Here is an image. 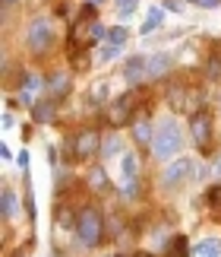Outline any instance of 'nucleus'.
Returning a JSON list of instances; mask_svg holds the SVG:
<instances>
[{"label": "nucleus", "instance_id": "1", "mask_svg": "<svg viewBox=\"0 0 221 257\" xmlns=\"http://www.w3.org/2000/svg\"><path fill=\"white\" fill-rule=\"evenodd\" d=\"M180 146H184V131L177 127L174 117H168V121L158 127V134H155V143H152V156L155 159H174V156L180 153Z\"/></svg>", "mask_w": 221, "mask_h": 257}, {"label": "nucleus", "instance_id": "2", "mask_svg": "<svg viewBox=\"0 0 221 257\" xmlns=\"http://www.w3.org/2000/svg\"><path fill=\"white\" fill-rule=\"evenodd\" d=\"M102 235H104V219H102V213H98L95 206H86V210L76 216V238L82 241L86 248H95V244L102 241Z\"/></svg>", "mask_w": 221, "mask_h": 257}, {"label": "nucleus", "instance_id": "3", "mask_svg": "<svg viewBox=\"0 0 221 257\" xmlns=\"http://www.w3.org/2000/svg\"><path fill=\"white\" fill-rule=\"evenodd\" d=\"M26 45L32 48L35 54H44L48 48L54 45V26H51V19H48V16H35L32 23H28V29H26Z\"/></svg>", "mask_w": 221, "mask_h": 257}, {"label": "nucleus", "instance_id": "4", "mask_svg": "<svg viewBox=\"0 0 221 257\" xmlns=\"http://www.w3.org/2000/svg\"><path fill=\"white\" fill-rule=\"evenodd\" d=\"M102 137H98V131L95 127H86V131H79L76 137H73V156L79 162H86V159H92V156H98L102 153Z\"/></svg>", "mask_w": 221, "mask_h": 257}, {"label": "nucleus", "instance_id": "5", "mask_svg": "<svg viewBox=\"0 0 221 257\" xmlns=\"http://www.w3.org/2000/svg\"><path fill=\"white\" fill-rule=\"evenodd\" d=\"M120 187H124L126 197L139 194V159H136V153L120 156Z\"/></svg>", "mask_w": 221, "mask_h": 257}, {"label": "nucleus", "instance_id": "6", "mask_svg": "<svg viewBox=\"0 0 221 257\" xmlns=\"http://www.w3.org/2000/svg\"><path fill=\"white\" fill-rule=\"evenodd\" d=\"M190 134H193V140L202 146V150L212 143V117H208V111H196L190 117Z\"/></svg>", "mask_w": 221, "mask_h": 257}, {"label": "nucleus", "instance_id": "7", "mask_svg": "<svg viewBox=\"0 0 221 257\" xmlns=\"http://www.w3.org/2000/svg\"><path fill=\"white\" fill-rule=\"evenodd\" d=\"M190 175H193V162H190V159H174V165H168V169H164L162 181L168 187H177V184H184Z\"/></svg>", "mask_w": 221, "mask_h": 257}, {"label": "nucleus", "instance_id": "8", "mask_svg": "<svg viewBox=\"0 0 221 257\" xmlns=\"http://www.w3.org/2000/svg\"><path fill=\"white\" fill-rule=\"evenodd\" d=\"M174 70V57L158 51V54H148V67H146V80H162L164 73Z\"/></svg>", "mask_w": 221, "mask_h": 257}, {"label": "nucleus", "instance_id": "9", "mask_svg": "<svg viewBox=\"0 0 221 257\" xmlns=\"http://www.w3.org/2000/svg\"><path fill=\"white\" fill-rule=\"evenodd\" d=\"M133 98H136L133 92H126V95H120L117 102L108 108V121L114 124V127H120V124H126V121H130V111H133Z\"/></svg>", "mask_w": 221, "mask_h": 257}, {"label": "nucleus", "instance_id": "10", "mask_svg": "<svg viewBox=\"0 0 221 257\" xmlns=\"http://www.w3.org/2000/svg\"><path fill=\"white\" fill-rule=\"evenodd\" d=\"M146 67H148V57H142V54L130 57V61L124 64V80H130V83L146 80Z\"/></svg>", "mask_w": 221, "mask_h": 257}, {"label": "nucleus", "instance_id": "11", "mask_svg": "<svg viewBox=\"0 0 221 257\" xmlns=\"http://www.w3.org/2000/svg\"><path fill=\"white\" fill-rule=\"evenodd\" d=\"M133 140L139 146H148V143H155V134H152V121H148L146 114H139L136 121H133Z\"/></svg>", "mask_w": 221, "mask_h": 257}, {"label": "nucleus", "instance_id": "12", "mask_svg": "<svg viewBox=\"0 0 221 257\" xmlns=\"http://www.w3.org/2000/svg\"><path fill=\"white\" fill-rule=\"evenodd\" d=\"M44 92H48V98H64L70 92V76L66 73H54L51 80L44 83Z\"/></svg>", "mask_w": 221, "mask_h": 257}, {"label": "nucleus", "instance_id": "13", "mask_svg": "<svg viewBox=\"0 0 221 257\" xmlns=\"http://www.w3.org/2000/svg\"><path fill=\"white\" fill-rule=\"evenodd\" d=\"M70 232H73V213H70V206H60L57 210V244H64Z\"/></svg>", "mask_w": 221, "mask_h": 257}, {"label": "nucleus", "instance_id": "14", "mask_svg": "<svg viewBox=\"0 0 221 257\" xmlns=\"http://www.w3.org/2000/svg\"><path fill=\"white\" fill-rule=\"evenodd\" d=\"M193 257H221V244L212 241V238H206V241H199L193 248Z\"/></svg>", "mask_w": 221, "mask_h": 257}, {"label": "nucleus", "instance_id": "15", "mask_svg": "<svg viewBox=\"0 0 221 257\" xmlns=\"http://www.w3.org/2000/svg\"><path fill=\"white\" fill-rule=\"evenodd\" d=\"M32 117H35V121H51V117H54V102H51V98H48V102H35L32 105Z\"/></svg>", "mask_w": 221, "mask_h": 257}, {"label": "nucleus", "instance_id": "16", "mask_svg": "<svg viewBox=\"0 0 221 257\" xmlns=\"http://www.w3.org/2000/svg\"><path fill=\"white\" fill-rule=\"evenodd\" d=\"M0 210H4V219H10V216L16 213V194H13V187H4V194H0Z\"/></svg>", "mask_w": 221, "mask_h": 257}, {"label": "nucleus", "instance_id": "17", "mask_svg": "<svg viewBox=\"0 0 221 257\" xmlns=\"http://www.w3.org/2000/svg\"><path fill=\"white\" fill-rule=\"evenodd\" d=\"M88 187H92V191H108V172L104 169H92L88 172Z\"/></svg>", "mask_w": 221, "mask_h": 257}, {"label": "nucleus", "instance_id": "18", "mask_svg": "<svg viewBox=\"0 0 221 257\" xmlns=\"http://www.w3.org/2000/svg\"><path fill=\"white\" fill-rule=\"evenodd\" d=\"M168 257H193L186 248V238L184 235H174V241H170V248H168Z\"/></svg>", "mask_w": 221, "mask_h": 257}, {"label": "nucleus", "instance_id": "19", "mask_svg": "<svg viewBox=\"0 0 221 257\" xmlns=\"http://www.w3.org/2000/svg\"><path fill=\"white\" fill-rule=\"evenodd\" d=\"M102 156H104V159H110V156H120V137H117V134H108V137H104Z\"/></svg>", "mask_w": 221, "mask_h": 257}, {"label": "nucleus", "instance_id": "20", "mask_svg": "<svg viewBox=\"0 0 221 257\" xmlns=\"http://www.w3.org/2000/svg\"><path fill=\"white\" fill-rule=\"evenodd\" d=\"M158 26H162V10H148V16H146V23H142V35L155 32Z\"/></svg>", "mask_w": 221, "mask_h": 257}, {"label": "nucleus", "instance_id": "21", "mask_svg": "<svg viewBox=\"0 0 221 257\" xmlns=\"http://www.w3.org/2000/svg\"><path fill=\"white\" fill-rule=\"evenodd\" d=\"M108 38H110V45H117V48H120V45L126 42V29H124V26L110 29V32H108Z\"/></svg>", "mask_w": 221, "mask_h": 257}, {"label": "nucleus", "instance_id": "22", "mask_svg": "<svg viewBox=\"0 0 221 257\" xmlns=\"http://www.w3.org/2000/svg\"><path fill=\"white\" fill-rule=\"evenodd\" d=\"M42 86H44V83H42V76H38V73H28V76H26V92H38Z\"/></svg>", "mask_w": 221, "mask_h": 257}, {"label": "nucleus", "instance_id": "23", "mask_svg": "<svg viewBox=\"0 0 221 257\" xmlns=\"http://www.w3.org/2000/svg\"><path fill=\"white\" fill-rule=\"evenodd\" d=\"M114 57H117V45H110V48H104V51H98V61H102V64L114 61Z\"/></svg>", "mask_w": 221, "mask_h": 257}, {"label": "nucleus", "instance_id": "24", "mask_svg": "<svg viewBox=\"0 0 221 257\" xmlns=\"http://www.w3.org/2000/svg\"><path fill=\"white\" fill-rule=\"evenodd\" d=\"M208 203H212V206H221V184L208 191Z\"/></svg>", "mask_w": 221, "mask_h": 257}, {"label": "nucleus", "instance_id": "25", "mask_svg": "<svg viewBox=\"0 0 221 257\" xmlns=\"http://www.w3.org/2000/svg\"><path fill=\"white\" fill-rule=\"evenodd\" d=\"M104 95H108V86H92V98H98V102H104Z\"/></svg>", "mask_w": 221, "mask_h": 257}, {"label": "nucleus", "instance_id": "26", "mask_svg": "<svg viewBox=\"0 0 221 257\" xmlns=\"http://www.w3.org/2000/svg\"><path fill=\"white\" fill-rule=\"evenodd\" d=\"M190 4H199V7H206V10H215V7H221V0H190Z\"/></svg>", "mask_w": 221, "mask_h": 257}, {"label": "nucleus", "instance_id": "27", "mask_svg": "<svg viewBox=\"0 0 221 257\" xmlns=\"http://www.w3.org/2000/svg\"><path fill=\"white\" fill-rule=\"evenodd\" d=\"M164 10H174V13H180V10H184V4H177V0H164Z\"/></svg>", "mask_w": 221, "mask_h": 257}, {"label": "nucleus", "instance_id": "28", "mask_svg": "<svg viewBox=\"0 0 221 257\" xmlns=\"http://www.w3.org/2000/svg\"><path fill=\"white\" fill-rule=\"evenodd\" d=\"M19 169H22V172L28 169V153H26V150H22V153H19Z\"/></svg>", "mask_w": 221, "mask_h": 257}, {"label": "nucleus", "instance_id": "29", "mask_svg": "<svg viewBox=\"0 0 221 257\" xmlns=\"http://www.w3.org/2000/svg\"><path fill=\"white\" fill-rule=\"evenodd\" d=\"M86 4H88V7H92V10H95V7H102V4H104V0H86Z\"/></svg>", "mask_w": 221, "mask_h": 257}, {"label": "nucleus", "instance_id": "30", "mask_svg": "<svg viewBox=\"0 0 221 257\" xmlns=\"http://www.w3.org/2000/svg\"><path fill=\"white\" fill-rule=\"evenodd\" d=\"M16 4H19V0H4V7H6V10H10V7H16Z\"/></svg>", "mask_w": 221, "mask_h": 257}, {"label": "nucleus", "instance_id": "31", "mask_svg": "<svg viewBox=\"0 0 221 257\" xmlns=\"http://www.w3.org/2000/svg\"><path fill=\"white\" fill-rule=\"evenodd\" d=\"M215 172H218V178H221V159H218V162H215Z\"/></svg>", "mask_w": 221, "mask_h": 257}, {"label": "nucleus", "instance_id": "32", "mask_svg": "<svg viewBox=\"0 0 221 257\" xmlns=\"http://www.w3.org/2000/svg\"><path fill=\"white\" fill-rule=\"evenodd\" d=\"M136 257H148V254H136Z\"/></svg>", "mask_w": 221, "mask_h": 257}]
</instances>
